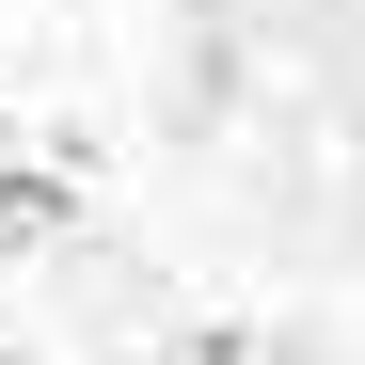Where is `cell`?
Returning a JSON list of instances; mask_svg holds the SVG:
<instances>
[{
	"label": "cell",
	"instance_id": "6da1fadb",
	"mask_svg": "<svg viewBox=\"0 0 365 365\" xmlns=\"http://www.w3.org/2000/svg\"><path fill=\"white\" fill-rule=\"evenodd\" d=\"M32 238H64V175H48V159H0V255H32Z\"/></svg>",
	"mask_w": 365,
	"mask_h": 365
}]
</instances>
